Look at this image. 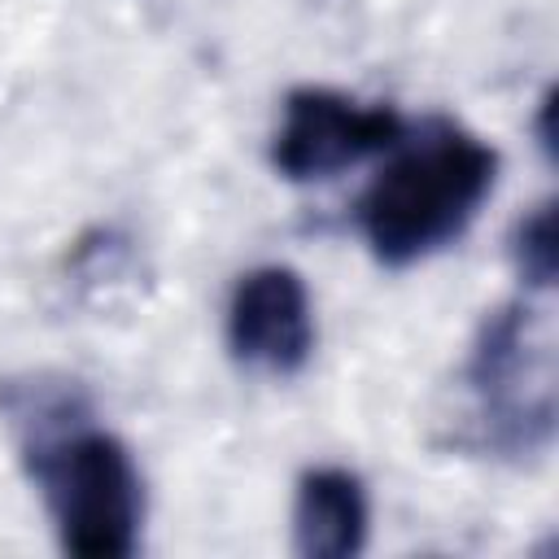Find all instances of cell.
<instances>
[{
  "label": "cell",
  "instance_id": "1",
  "mask_svg": "<svg viewBox=\"0 0 559 559\" xmlns=\"http://www.w3.org/2000/svg\"><path fill=\"white\" fill-rule=\"evenodd\" d=\"M498 179V153L467 131L428 127L358 197V227L376 262L411 266L454 245Z\"/></svg>",
  "mask_w": 559,
  "mask_h": 559
},
{
  "label": "cell",
  "instance_id": "8",
  "mask_svg": "<svg viewBox=\"0 0 559 559\" xmlns=\"http://www.w3.org/2000/svg\"><path fill=\"white\" fill-rule=\"evenodd\" d=\"M550 114H555V92H546L542 96V105H537V144H542V153L546 157H555V135H550Z\"/></svg>",
  "mask_w": 559,
  "mask_h": 559
},
{
  "label": "cell",
  "instance_id": "5",
  "mask_svg": "<svg viewBox=\"0 0 559 559\" xmlns=\"http://www.w3.org/2000/svg\"><path fill=\"white\" fill-rule=\"evenodd\" d=\"M227 349L266 376H297L314 349L306 280L293 266H253L227 301Z\"/></svg>",
  "mask_w": 559,
  "mask_h": 559
},
{
  "label": "cell",
  "instance_id": "4",
  "mask_svg": "<svg viewBox=\"0 0 559 559\" xmlns=\"http://www.w3.org/2000/svg\"><path fill=\"white\" fill-rule=\"evenodd\" d=\"M406 140V122L389 105H362L332 87H297L284 100V122L271 144V166L288 183L332 179L362 157Z\"/></svg>",
  "mask_w": 559,
  "mask_h": 559
},
{
  "label": "cell",
  "instance_id": "2",
  "mask_svg": "<svg viewBox=\"0 0 559 559\" xmlns=\"http://www.w3.org/2000/svg\"><path fill=\"white\" fill-rule=\"evenodd\" d=\"M31 476L44 485L61 546L79 559H127L140 542L144 485L127 445L87 424L31 445Z\"/></svg>",
  "mask_w": 559,
  "mask_h": 559
},
{
  "label": "cell",
  "instance_id": "7",
  "mask_svg": "<svg viewBox=\"0 0 559 559\" xmlns=\"http://www.w3.org/2000/svg\"><path fill=\"white\" fill-rule=\"evenodd\" d=\"M511 262H515V275L528 288H550L555 284L559 253H555V205L550 201L533 205L515 223V231H511Z\"/></svg>",
  "mask_w": 559,
  "mask_h": 559
},
{
  "label": "cell",
  "instance_id": "6",
  "mask_svg": "<svg viewBox=\"0 0 559 559\" xmlns=\"http://www.w3.org/2000/svg\"><path fill=\"white\" fill-rule=\"evenodd\" d=\"M367 489L345 467H314L297 480L293 550L306 559H349L367 546Z\"/></svg>",
  "mask_w": 559,
  "mask_h": 559
},
{
  "label": "cell",
  "instance_id": "3",
  "mask_svg": "<svg viewBox=\"0 0 559 559\" xmlns=\"http://www.w3.org/2000/svg\"><path fill=\"white\" fill-rule=\"evenodd\" d=\"M463 380L476 393L489 450L533 454L550 441L555 432L550 341L528 306L511 301L485 314Z\"/></svg>",
  "mask_w": 559,
  "mask_h": 559
}]
</instances>
